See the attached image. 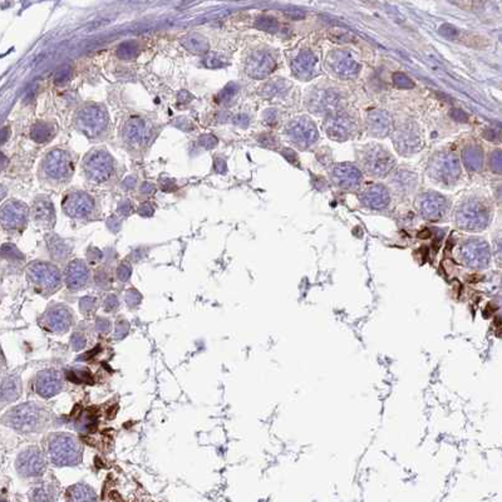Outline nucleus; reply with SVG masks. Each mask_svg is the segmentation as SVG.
Instances as JSON below:
<instances>
[{"instance_id":"f03ea898","label":"nucleus","mask_w":502,"mask_h":502,"mask_svg":"<svg viewBox=\"0 0 502 502\" xmlns=\"http://www.w3.org/2000/svg\"><path fill=\"white\" fill-rule=\"evenodd\" d=\"M47 451L51 462L58 467H70L82 462L83 447L78 438L69 433H53L48 437Z\"/></svg>"},{"instance_id":"0eeeda50","label":"nucleus","mask_w":502,"mask_h":502,"mask_svg":"<svg viewBox=\"0 0 502 502\" xmlns=\"http://www.w3.org/2000/svg\"><path fill=\"white\" fill-rule=\"evenodd\" d=\"M28 278L38 289L47 293L56 292L62 284V276L58 267L48 263L31 264L28 269Z\"/></svg>"},{"instance_id":"c756f323","label":"nucleus","mask_w":502,"mask_h":502,"mask_svg":"<svg viewBox=\"0 0 502 502\" xmlns=\"http://www.w3.org/2000/svg\"><path fill=\"white\" fill-rule=\"evenodd\" d=\"M82 123L85 124L88 129H99L102 128L106 121L103 119V112L95 108H88L82 113Z\"/></svg>"},{"instance_id":"f257e3e1","label":"nucleus","mask_w":502,"mask_h":502,"mask_svg":"<svg viewBox=\"0 0 502 502\" xmlns=\"http://www.w3.org/2000/svg\"><path fill=\"white\" fill-rule=\"evenodd\" d=\"M49 413L38 403H23L15 406L5 413L3 422L20 433L40 432L47 427Z\"/></svg>"},{"instance_id":"a19ab883","label":"nucleus","mask_w":502,"mask_h":502,"mask_svg":"<svg viewBox=\"0 0 502 502\" xmlns=\"http://www.w3.org/2000/svg\"><path fill=\"white\" fill-rule=\"evenodd\" d=\"M129 331V323L127 320H119L116 325V331H115V338L117 340L123 339Z\"/></svg>"},{"instance_id":"20e7f679","label":"nucleus","mask_w":502,"mask_h":502,"mask_svg":"<svg viewBox=\"0 0 502 502\" xmlns=\"http://www.w3.org/2000/svg\"><path fill=\"white\" fill-rule=\"evenodd\" d=\"M428 174L437 182L451 185L455 183L460 177V162L456 156L449 152H440L433 156L429 162Z\"/></svg>"},{"instance_id":"49530a36","label":"nucleus","mask_w":502,"mask_h":502,"mask_svg":"<svg viewBox=\"0 0 502 502\" xmlns=\"http://www.w3.org/2000/svg\"><path fill=\"white\" fill-rule=\"evenodd\" d=\"M440 33L442 34L443 37L448 38V39H455L458 31H457V29L455 28V27H452V26H448V24H446V26L441 27Z\"/></svg>"},{"instance_id":"7c9ffc66","label":"nucleus","mask_w":502,"mask_h":502,"mask_svg":"<svg viewBox=\"0 0 502 502\" xmlns=\"http://www.w3.org/2000/svg\"><path fill=\"white\" fill-rule=\"evenodd\" d=\"M24 215H26V212L20 208V206L18 205V204L8 205L6 207H4L3 210L4 224L9 222L10 226H15V225L19 224V221H23V220H24Z\"/></svg>"},{"instance_id":"2f4dec72","label":"nucleus","mask_w":502,"mask_h":502,"mask_svg":"<svg viewBox=\"0 0 502 502\" xmlns=\"http://www.w3.org/2000/svg\"><path fill=\"white\" fill-rule=\"evenodd\" d=\"M95 424H97V418H95L94 414H92V413H83L82 417H79V419L77 421L76 428L79 433H87L94 428Z\"/></svg>"},{"instance_id":"412c9836","label":"nucleus","mask_w":502,"mask_h":502,"mask_svg":"<svg viewBox=\"0 0 502 502\" xmlns=\"http://www.w3.org/2000/svg\"><path fill=\"white\" fill-rule=\"evenodd\" d=\"M317 65L318 62L314 54L308 51H304L294 59V62H293V73L297 78L308 81V79H312L313 77L317 76Z\"/></svg>"},{"instance_id":"ea45409f","label":"nucleus","mask_w":502,"mask_h":502,"mask_svg":"<svg viewBox=\"0 0 502 502\" xmlns=\"http://www.w3.org/2000/svg\"><path fill=\"white\" fill-rule=\"evenodd\" d=\"M136 52H137V48L133 43H124L118 48V56L122 58H132Z\"/></svg>"},{"instance_id":"a878e982","label":"nucleus","mask_w":502,"mask_h":502,"mask_svg":"<svg viewBox=\"0 0 502 502\" xmlns=\"http://www.w3.org/2000/svg\"><path fill=\"white\" fill-rule=\"evenodd\" d=\"M65 210L74 216H83L92 208V200L85 194H73L65 200Z\"/></svg>"},{"instance_id":"6ab92c4d","label":"nucleus","mask_w":502,"mask_h":502,"mask_svg":"<svg viewBox=\"0 0 502 502\" xmlns=\"http://www.w3.org/2000/svg\"><path fill=\"white\" fill-rule=\"evenodd\" d=\"M89 269L85 261L74 260L65 270V283L72 290H81L87 285L89 280Z\"/></svg>"},{"instance_id":"1a4fd4ad","label":"nucleus","mask_w":502,"mask_h":502,"mask_svg":"<svg viewBox=\"0 0 502 502\" xmlns=\"http://www.w3.org/2000/svg\"><path fill=\"white\" fill-rule=\"evenodd\" d=\"M40 322L47 330L56 334H64L73 325L74 315L67 305L56 304L48 308Z\"/></svg>"},{"instance_id":"de8ad7c7","label":"nucleus","mask_w":502,"mask_h":502,"mask_svg":"<svg viewBox=\"0 0 502 502\" xmlns=\"http://www.w3.org/2000/svg\"><path fill=\"white\" fill-rule=\"evenodd\" d=\"M495 256L497 263L502 266V234L495 240Z\"/></svg>"},{"instance_id":"4c0bfd02","label":"nucleus","mask_w":502,"mask_h":502,"mask_svg":"<svg viewBox=\"0 0 502 502\" xmlns=\"http://www.w3.org/2000/svg\"><path fill=\"white\" fill-rule=\"evenodd\" d=\"M490 166H491L492 171L496 174H502V151L496 149L490 156Z\"/></svg>"},{"instance_id":"b1692460","label":"nucleus","mask_w":502,"mask_h":502,"mask_svg":"<svg viewBox=\"0 0 502 502\" xmlns=\"http://www.w3.org/2000/svg\"><path fill=\"white\" fill-rule=\"evenodd\" d=\"M45 171L49 176L56 178H60L69 174L70 162L67 154L58 149L48 154L45 160Z\"/></svg>"},{"instance_id":"c85d7f7f","label":"nucleus","mask_w":502,"mask_h":502,"mask_svg":"<svg viewBox=\"0 0 502 502\" xmlns=\"http://www.w3.org/2000/svg\"><path fill=\"white\" fill-rule=\"evenodd\" d=\"M463 161H465L466 167L471 171H478L482 167L483 156L482 151L478 147H467L463 151Z\"/></svg>"},{"instance_id":"dca6fc26","label":"nucleus","mask_w":502,"mask_h":502,"mask_svg":"<svg viewBox=\"0 0 502 502\" xmlns=\"http://www.w3.org/2000/svg\"><path fill=\"white\" fill-rule=\"evenodd\" d=\"M339 103V95L334 90H319L317 93H313L312 98L309 99V108L312 110V112L318 113V115L330 116L337 113Z\"/></svg>"},{"instance_id":"79ce46f5","label":"nucleus","mask_w":502,"mask_h":502,"mask_svg":"<svg viewBox=\"0 0 502 502\" xmlns=\"http://www.w3.org/2000/svg\"><path fill=\"white\" fill-rule=\"evenodd\" d=\"M188 43H190V44H185V45L188 48V49H191V51H194V52H201V51H204V49H206V47H207V44H206L205 40L201 39V38L192 37L188 39Z\"/></svg>"},{"instance_id":"423d86ee","label":"nucleus","mask_w":502,"mask_h":502,"mask_svg":"<svg viewBox=\"0 0 502 502\" xmlns=\"http://www.w3.org/2000/svg\"><path fill=\"white\" fill-rule=\"evenodd\" d=\"M393 143L398 153L404 156L417 153L423 146L421 131L413 122H404L397 127L393 136Z\"/></svg>"},{"instance_id":"a211bd4d","label":"nucleus","mask_w":502,"mask_h":502,"mask_svg":"<svg viewBox=\"0 0 502 502\" xmlns=\"http://www.w3.org/2000/svg\"><path fill=\"white\" fill-rule=\"evenodd\" d=\"M367 129L374 137H385L393 131L392 117L387 111H370L367 116Z\"/></svg>"},{"instance_id":"7ed1b4c3","label":"nucleus","mask_w":502,"mask_h":502,"mask_svg":"<svg viewBox=\"0 0 502 502\" xmlns=\"http://www.w3.org/2000/svg\"><path fill=\"white\" fill-rule=\"evenodd\" d=\"M490 212L482 202L476 200L463 202L457 208L456 221L458 228L467 231H481L488 225Z\"/></svg>"},{"instance_id":"5701e85b","label":"nucleus","mask_w":502,"mask_h":502,"mask_svg":"<svg viewBox=\"0 0 502 502\" xmlns=\"http://www.w3.org/2000/svg\"><path fill=\"white\" fill-rule=\"evenodd\" d=\"M359 199L363 205L370 208H376V210L384 208L389 204V194H388V191L383 186L379 185L369 186V187L365 188L362 194L359 195Z\"/></svg>"},{"instance_id":"864d4df0","label":"nucleus","mask_w":502,"mask_h":502,"mask_svg":"<svg viewBox=\"0 0 502 502\" xmlns=\"http://www.w3.org/2000/svg\"><path fill=\"white\" fill-rule=\"evenodd\" d=\"M418 236H419V237H422V238H423V237L427 238V237H429V236H431V233H429L428 230H423V231H422V233H419V235H418Z\"/></svg>"},{"instance_id":"e433bc0d","label":"nucleus","mask_w":502,"mask_h":502,"mask_svg":"<svg viewBox=\"0 0 502 502\" xmlns=\"http://www.w3.org/2000/svg\"><path fill=\"white\" fill-rule=\"evenodd\" d=\"M393 82H394V85H396L398 88H404V89H408V88L414 87V83L411 81L410 77H407L404 73H399V72H397V73L393 74Z\"/></svg>"},{"instance_id":"5fc2aeb1","label":"nucleus","mask_w":502,"mask_h":502,"mask_svg":"<svg viewBox=\"0 0 502 502\" xmlns=\"http://www.w3.org/2000/svg\"><path fill=\"white\" fill-rule=\"evenodd\" d=\"M499 196H500V200L502 201V187L500 188V192H499Z\"/></svg>"},{"instance_id":"aec40b11","label":"nucleus","mask_w":502,"mask_h":502,"mask_svg":"<svg viewBox=\"0 0 502 502\" xmlns=\"http://www.w3.org/2000/svg\"><path fill=\"white\" fill-rule=\"evenodd\" d=\"M275 68V60L266 52H256L247 62V73L255 78H264Z\"/></svg>"},{"instance_id":"09e8293b","label":"nucleus","mask_w":502,"mask_h":502,"mask_svg":"<svg viewBox=\"0 0 502 502\" xmlns=\"http://www.w3.org/2000/svg\"><path fill=\"white\" fill-rule=\"evenodd\" d=\"M117 275H118V279H119V280H122V281L128 280V278L131 276V267L126 264L121 265V266L118 267Z\"/></svg>"},{"instance_id":"4be33fe9","label":"nucleus","mask_w":502,"mask_h":502,"mask_svg":"<svg viewBox=\"0 0 502 502\" xmlns=\"http://www.w3.org/2000/svg\"><path fill=\"white\" fill-rule=\"evenodd\" d=\"M111 170H112V162L103 152L92 154L89 160L86 161V171L88 176L97 181H101L110 176Z\"/></svg>"},{"instance_id":"9d476101","label":"nucleus","mask_w":502,"mask_h":502,"mask_svg":"<svg viewBox=\"0 0 502 502\" xmlns=\"http://www.w3.org/2000/svg\"><path fill=\"white\" fill-rule=\"evenodd\" d=\"M286 133L290 140L301 148H308L318 140L317 127L308 117L293 119L286 127Z\"/></svg>"},{"instance_id":"58836bf2","label":"nucleus","mask_w":502,"mask_h":502,"mask_svg":"<svg viewBox=\"0 0 502 502\" xmlns=\"http://www.w3.org/2000/svg\"><path fill=\"white\" fill-rule=\"evenodd\" d=\"M49 136H51V132H49V128L45 124H37V126L34 127L33 132H31V137L34 140H37L38 142H44Z\"/></svg>"},{"instance_id":"8fccbe9b","label":"nucleus","mask_w":502,"mask_h":502,"mask_svg":"<svg viewBox=\"0 0 502 502\" xmlns=\"http://www.w3.org/2000/svg\"><path fill=\"white\" fill-rule=\"evenodd\" d=\"M266 88H269V94L274 95L280 93L281 90H284V85L281 82H275V83H271V85L267 86Z\"/></svg>"},{"instance_id":"393cba45","label":"nucleus","mask_w":502,"mask_h":502,"mask_svg":"<svg viewBox=\"0 0 502 502\" xmlns=\"http://www.w3.org/2000/svg\"><path fill=\"white\" fill-rule=\"evenodd\" d=\"M22 394V379L17 374H9L1 381V403H11Z\"/></svg>"},{"instance_id":"cd10ccee","label":"nucleus","mask_w":502,"mask_h":502,"mask_svg":"<svg viewBox=\"0 0 502 502\" xmlns=\"http://www.w3.org/2000/svg\"><path fill=\"white\" fill-rule=\"evenodd\" d=\"M58 496L56 486L52 483H42L34 487L30 492V499L33 502H54Z\"/></svg>"},{"instance_id":"2eb2a0df","label":"nucleus","mask_w":502,"mask_h":502,"mask_svg":"<svg viewBox=\"0 0 502 502\" xmlns=\"http://www.w3.org/2000/svg\"><path fill=\"white\" fill-rule=\"evenodd\" d=\"M328 63L331 69L340 77L352 78L359 72V63L347 51H333L328 57Z\"/></svg>"},{"instance_id":"c9c22d12","label":"nucleus","mask_w":502,"mask_h":502,"mask_svg":"<svg viewBox=\"0 0 502 502\" xmlns=\"http://www.w3.org/2000/svg\"><path fill=\"white\" fill-rule=\"evenodd\" d=\"M86 345H87V338L85 337V334L76 331L70 335V347L73 351H82L83 348H86Z\"/></svg>"},{"instance_id":"a18cd8bd","label":"nucleus","mask_w":502,"mask_h":502,"mask_svg":"<svg viewBox=\"0 0 502 502\" xmlns=\"http://www.w3.org/2000/svg\"><path fill=\"white\" fill-rule=\"evenodd\" d=\"M118 306H119V301H118L116 295H110L104 301V309L107 312H115V310H117Z\"/></svg>"},{"instance_id":"3c124183","label":"nucleus","mask_w":502,"mask_h":502,"mask_svg":"<svg viewBox=\"0 0 502 502\" xmlns=\"http://www.w3.org/2000/svg\"><path fill=\"white\" fill-rule=\"evenodd\" d=\"M451 117L452 118H455L456 121L458 122H466L467 121V116L465 115V113L462 112V111L460 110H453L451 112Z\"/></svg>"},{"instance_id":"bb28decb","label":"nucleus","mask_w":502,"mask_h":502,"mask_svg":"<svg viewBox=\"0 0 502 502\" xmlns=\"http://www.w3.org/2000/svg\"><path fill=\"white\" fill-rule=\"evenodd\" d=\"M68 502H97L94 490L86 483H77L68 488Z\"/></svg>"},{"instance_id":"f8f14e48","label":"nucleus","mask_w":502,"mask_h":502,"mask_svg":"<svg viewBox=\"0 0 502 502\" xmlns=\"http://www.w3.org/2000/svg\"><path fill=\"white\" fill-rule=\"evenodd\" d=\"M324 129L331 140L343 142L352 137V135L355 132V123L349 116L343 115V113H334L326 117L324 122Z\"/></svg>"},{"instance_id":"f704fd0d","label":"nucleus","mask_w":502,"mask_h":502,"mask_svg":"<svg viewBox=\"0 0 502 502\" xmlns=\"http://www.w3.org/2000/svg\"><path fill=\"white\" fill-rule=\"evenodd\" d=\"M256 27L265 31H276L279 28V24L276 19L271 17H260L256 20Z\"/></svg>"},{"instance_id":"37998d69","label":"nucleus","mask_w":502,"mask_h":502,"mask_svg":"<svg viewBox=\"0 0 502 502\" xmlns=\"http://www.w3.org/2000/svg\"><path fill=\"white\" fill-rule=\"evenodd\" d=\"M141 300H142V297H141V295L138 294L136 290H129L128 293H127V296H126V301L127 304H128L129 308H137L138 305H140Z\"/></svg>"},{"instance_id":"c03bdc74","label":"nucleus","mask_w":502,"mask_h":502,"mask_svg":"<svg viewBox=\"0 0 502 502\" xmlns=\"http://www.w3.org/2000/svg\"><path fill=\"white\" fill-rule=\"evenodd\" d=\"M95 328L99 333L107 334L111 330V322L107 318H97V322H95Z\"/></svg>"},{"instance_id":"6e6552de","label":"nucleus","mask_w":502,"mask_h":502,"mask_svg":"<svg viewBox=\"0 0 502 502\" xmlns=\"http://www.w3.org/2000/svg\"><path fill=\"white\" fill-rule=\"evenodd\" d=\"M47 467L43 452L38 447L23 449L15 461V469L22 477H38L43 474Z\"/></svg>"},{"instance_id":"9b49d317","label":"nucleus","mask_w":502,"mask_h":502,"mask_svg":"<svg viewBox=\"0 0 502 502\" xmlns=\"http://www.w3.org/2000/svg\"><path fill=\"white\" fill-rule=\"evenodd\" d=\"M490 249L482 240H470L461 249V258L467 266L482 269L490 263Z\"/></svg>"},{"instance_id":"72a5a7b5","label":"nucleus","mask_w":502,"mask_h":502,"mask_svg":"<svg viewBox=\"0 0 502 502\" xmlns=\"http://www.w3.org/2000/svg\"><path fill=\"white\" fill-rule=\"evenodd\" d=\"M79 309L83 313V315L94 314L95 309H97V300L93 296L82 297L79 300Z\"/></svg>"},{"instance_id":"ddd939ff","label":"nucleus","mask_w":502,"mask_h":502,"mask_svg":"<svg viewBox=\"0 0 502 502\" xmlns=\"http://www.w3.org/2000/svg\"><path fill=\"white\" fill-rule=\"evenodd\" d=\"M62 376L56 369H44L37 374L34 381V389L42 398H52L63 389Z\"/></svg>"},{"instance_id":"603ef678","label":"nucleus","mask_w":502,"mask_h":502,"mask_svg":"<svg viewBox=\"0 0 502 502\" xmlns=\"http://www.w3.org/2000/svg\"><path fill=\"white\" fill-rule=\"evenodd\" d=\"M483 136H485V137L490 141H496V140H499V137H500L499 132H497V131H495V129H487V131L483 133Z\"/></svg>"},{"instance_id":"39448f33","label":"nucleus","mask_w":502,"mask_h":502,"mask_svg":"<svg viewBox=\"0 0 502 502\" xmlns=\"http://www.w3.org/2000/svg\"><path fill=\"white\" fill-rule=\"evenodd\" d=\"M362 163L370 175L383 177L394 169L396 160L387 149L374 145L363 149Z\"/></svg>"},{"instance_id":"4468645a","label":"nucleus","mask_w":502,"mask_h":502,"mask_svg":"<svg viewBox=\"0 0 502 502\" xmlns=\"http://www.w3.org/2000/svg\"><path fill=\"white\" fill-rule=\"evenodd\" d=\"M448 202L437 192H427L421 199V213L428 221H440L446 216Z\"/></svg>"},{"instance_id":"f3484780","label":"nucleus","mask_w":502,"mask_h":502,"mask_svg":"<svg viewBox=\"0 0 502 502\" xmlns=\"http://www.w3.org/2000/svg\"><path fill=\"white\" fill-rule=\"evenodd\" d=\"M331 180L342 188H354L362 180V172L352 163H337L331 170Z\"/></svg>"},{"instance_id":"473e14b6","label":"nucleus","mask_w":502,"mask_h":502,"mask_svg":"<svg viewBox=\"0 0 502 502\" xmlns=\"http://www.w3.org/2000/svg\"><path fill=\"white\" fill-rule=\"evenodd\" d=\"M143 136V124L138 119H133L127 126V137L132 142H140Z\"/></svg>"}]
</instances>
